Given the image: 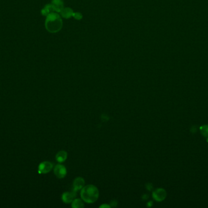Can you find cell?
<instances>
[{"label": "cell", "mask_w": 208, "mask_h": 208, "mask_svg": "<svg viewBox=\"0 0 208 208\" xmlns=\"http://www.w3.org/2000/svg\"><path fill=\"white\" fill-rule=\"evenodd\" d=\"M99 196V192L97 187L89 184L84 186L80 191L81 198L87 203L96 202Z\"/></svg>", "instance_id": "7a4b0ae2"}, {"label": "cell", "mask_w": 208, "mask_h": 208, "mask_svg": "<svg viewBox=\"0 0 208 208\" xmlns=\"http://www.w3.org/2000/svg\"><path fill=\"white\" fill-rule=\"evenodd\" d=\"M73 17L77 20H81L83 18V15L80 12H74Z\"/></svg>", "instance_id": "5bb4252c"}, {"label": "cell", "mask_w": 208, "mask_h": 208, "mask_svg": "<svg viewBox=\"0 0 208 208\" xmlns=\"http://www.w3.org/2000/svg\"><path fill=\"white\" fill-rule=\"evenodd\" d=\"M191 131L192 133H195L197 131V127L196 126H192L191 128Z\"/></svg>", "instance_id": "9a60e30c"}, {"label": "cell", "mask_w": 208, "mask_h": 208, "mask_svg": "<svg viewBox=\"0 0 208 208\" xmlns=\"http://www.w3.org/2000/svg\"><path fill=\"white\" fill-rule=\"evenodd\" d=\"M146 187L147 188V189H149V191H150L152 188H153V186L151 183H148L146 184Z\"/></svg>", "instance_id": "2e32d148"}, {"label": "cell", "mask_w": 208, "mask_h": 208, "mask_svg": "<svg viewBox=\"0 0 208 208\" xmlns=\"http://www.w3.org/2000/svg\"><path fill=\"white\" fill-rule=\"evenodd\" d=\"M152 196L156 201H162L164 200L167 196V192L163 188H158L155 189L153 193Z\"/></svg>", "instance_id": "3957f363"}, {"label": "cell", "mask_w": 208, "mask_h": 208, "mask_svg": "<svg viewBox=\"0 0 208 208\" xmlns=\"http://www.w3.org/2000/svg\"><path fill=\"white\" fill-rule=\"evenodd\" d=\"M200 130L201 132V134L203 135L205 138L207 139L208 142V125H204L200 127Z\"/></svg>", "instance_id": "4fadbf2b"}, {"label": "cell", "mask_w": 208, "mask_h": 208, "mask_svg": "<svg viewBox=\"0 0 208 208\" xmlns=\"http://www.w3.org/2000/svg\"><path fill=\"white\" fill-rule=\"evenodd\" d=\"M75 192H75L74 191H73V192H64L62 194V196H61L62 201L65 203H66V204L72 203L73 201L75 200L74 198L75 196H76Z\"/></svg>", "instance_id": "8992f818"}, {"label": "cell", "mask_w": 208, "mask_h": 208, "mask_svg": "<svg viewBox=\"0 0 208 208\" xmlns=\"http://www.w3.org/2000/svg\"><path fill=\"white\" fill-rule=\"evenodd\" d=\"M71 206L73 208H83L84 207V204L82 200L77 198L73 201Z\"/></svg>", "instance_id": "7c38bea8"}, {"label": "cell", "mask_w": 208, "mask_h": 208, "mask_svg": "<svg viewBox=\"0 0 208 208\" xmlns=\"http://www.w3.org/2000/svg\"><path fill=\"white\" fill-rule=\"evenodd\" d=\"M53 12H54V11H53V8H52V6L51 4L46 5L45 7H43V9H42V11H41V13H42V15L46 16V17L49 15L50 13Z\"/></svg>", "instance_id": "8fae6325"}, {"label": "cell", "mask_w": 208, "mask_h": 208, "mask_svg": "<svg viewBox=\"0 0 208 208\" xmlns=\"http://www.w3.org/2000/svg\"><path fill=\"white\" fill-rule=\"evenodd\" d=\"M73 13H74V11L71 8H70V7H63L60 12V15L63 18L68 19V18L73 17Z\"/></svg>", "instance_id": "9c48e42d"}, {"label": "cell", "mask_w": 208, "mask_h": 208, "mask_svg": "<svg viewBox=\"0 0 208 208\" xmlns=\"http://www.w3.org/2000/svg\"><path fill=\"white\" fill-rule=\"evenodd\" d=\"M63 27V21L60 15L57 12H51L46 16L45 21V28L51 33L59 32Z\"/></svg>", "instance_id": "6da1fadb"}, {"label": "cell", "mask_w": 208, "mask_h": 208, "mask_svg": "<svg viewBox=\"0 0 208 208\" xmlns=\"http://www.w3.org/2000/svg\"><path fill=\"white\" fill-rule=\"evenodd\" d=\"M67 156H68L67 152L63 150V151H60L56 154V159L59 163H61L66 160Z\"/></svg>", "instance_id": "30bf717a"}, {"label": "cell", "mask_w": 208, "mask_h": 208, "mask_svg": "<svg viewBox=\"0 0 208 208\" xmlns=\"http://www.w3.org/2000/svg\"><path fill=\"white\" fill-rule=\"evenodd\" d=\"M51 4L54 12H60L64 7V3L62 0H52Z\"/></svg>", "instance_id": "ba28073f"}, {"label": "cell", "mask_w": 208, "mask_h": 208, "mask_svg": "<svg viewBox=\"0 0 208 208\" xmlns=\"http://www.w3.org/2000/svg\"><path fill=\"white\" fill-rule=\"evenodd\" d=\"M53 168V164L49 161H44L38 165V173L40 174H46L49 173Z\"/></svg>", "instance_id": "277c9868"}, {"label": "cell", "mask_w": 208, "mask_h": 208, "mask_svg": "<svg viewBox=\"0 0 208 208\" xmlns=\"http://www.w3.org/2000/svg\"><path fill=\"white\" fill-rule=\"evenodd\" d=\"M85 180L82 177H77L75 179L73 182V189L74 191L77 192L79 190H81L85 186Z\"/></svg>", "instance_id": "52a82bcc"}, {"label": "cell", "mask_w": 208, "mask_h": 208, "mask_svg": "<svg viewBox=\"0 0 208 208\" xmlns=\"http://www.w3.org/2000/svg\"><path fill=\"white\" fill-rule=\"evenodd\" d=\"M100 208H110V206L108 205H102L100 206Z\"/></svg>", "instance_id": "e0dca14e"}, {"label": "cell", "mask_w": 208, "mask_h": 208, "mask_svg": "<svg viewBox=\"0 0 208 208\" xmlns=\"http://www.w3.org/2000/svg\"><path fill=\"white\" fill-rule=\"evenodd\" d=\"M54 172L55 175L59 179L63 178L65 177L67 173L66 167L61 164H57L56 165L54 169Z\"/></svg>", "instance_id": "5b68a950"}]
</instances>
